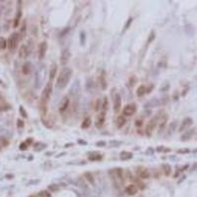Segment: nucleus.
<instances>
[{
	"label": "nucleus",
	"mask_w": 197,
	"mask_h": 197,
	"mask_svg": "<svg viewBox=\"0 0 197 197\" xmlns=\"http://www.w3.org/2000/svg\"><path fill=\"white\" fill-rule=\"evenodd\" d=\"M125 123H126L125 116H123V115H118L117 118H116V120H115L116 127H117L118 129H120V128H122V127L125 125Z\"/></svg>",
	"instance_id": "nucleus-19"
},
{
	"label": "nucleus",
	"mask_w": 197,
	"mask_h": 197,
	"mask_svg": "<svg viewBox=\"0 0 197 197\" xmlns=\"http://www.w3.org/2000/svg\"><path fill=\"white\" fill-rule=\"evenodd\" d=\"M192 122H193L192 118H190V117H186V118H184V119L182 120V122H181L179 128H178V131L182 132L183 130H186V129L192 124Z\"/></svg>",
	"instance_id": "nucleus-14"
},
{
	"label": "nucleus",
	"mask_w": 197,
	"mask_h": 197,
	"mask_svg": "<svg viewBox=\"0 0 197 197\" xmlns=\"http://www.w3.org/2000/svg\"><path fill=\"white\" fill-rule=\"evenodd\" d=\"M105 145H107L105 141H98L96 143V146H98V147H104Z\"/></svg>",
	"instance_id": "nucleus-49"
},
{
	"label": "nucleus",
	"mask_w": 197,
	"mask_h": 197,
	"mask_svg": "<svg viewBox=\"0 0 197 197\" xmlns=\"http://www.w3.org/2000/svg\"><path fill=\"white\" fill-rule=\"evenodd\" d=\"M135 125L137 126V127H141L143 125V119H141V118L136 119L135 120Z\"/></svg>",
	"instance_id": "nucleus-45"
},
{
	"label": "nucleus",
	"mask_w": 197,
	"mask_h": 197,
	"mask_svg": "<svg viewBox=\"0 0 197 197\" xmlns=\"http://www.w3.org/2000/svg\"><path fill=\"white\" fill-rule=\"evenodd\" d=\"M65 155H66V153H65V152H62V153H60V155H57V156H56V158L63 157V156H65Z\"/></svg>",
	"instance_id": "nucleus-56"
},
{
	"label": "nucleus",
	"mask_w": 197,
	"mask_h": 197,
	"mask_svg": "<svg viewBox=\"0 0 197 197\" xmlns=\"http://www.w3.org/2000/svg\"><path fill=\"white\" fill-rule=\"evenodd\" d=\"M72 74H73V71H72L71 68L64 67L61 71H60L58 77H57L56 88L59 89V90H63L68 85V83L70 82L71 77H72Z\"/></svg>",
	"instance_id": "nucleus-1"
},
{
	"label": "nucleus",
	"mask_w": 197,
	"mask_h": 197,
	"mask_svg": "<svg viewBox=\"0 0 197 197\" xmlns=\"http://www.w3.org/2000/svg\"><path fill=\"white\" fill-rule=\"evenodd\" d=\"M146 154H147V155H153V154H154V149H153L152 147H149V148L147 149V151H146Z\"/></svg>",
	"instance_id": "nucleus-50"
},
{
	"label": "nucleus",
	"mask_w": 197,
	"mask_h": 197,
	"mask_svg": "<svg viewBox=\"0 0 197 197\" xmlns=\"http://www.w3.org/2000/svg\"><path fill=\"white\" fill-rule=\"evenodd\" d=\"M110 145H111L112 147H118V146L121 145V142H119V141H115V140H112V141H110Z\"/></svg>",
	"instance_id": "nucleus-48"
},
{
	"label": "nucleus",
	"mask_w": 197,
	"mask_h": 197,
	"mask_svg": "<svg viewBox=\"0 0 197 197\" xmlns=\"http://www.w3.org/2000/svg\"><path fill=\"white\" fill-rule=\"evenodd\" d=\"M25 126V123H24V121L22 119H18L17 120V127L18 128H23Z\"/></svg>",
	"instance_id": "nucleus-47"
},
{
	"label": "nucleus",
	"mask_w": 197,
	"mask_h": 197,
	"mask_svg": "<svg viewBox=\"0 0 197 197\" xmlns=\"http://www.w3.org/2000/svg\"><path fill=\"white\" fill-rule=\"evenodd\" d=\"M19 40H20V34H18V33H13L9 37V39L7 40V47L10 51H14L17 48Z\"/></svg>",
	"instance_id": "nucleus-4"
},
{
	"label": "nucleus",
	"mask_w": 197,
	"mask_h": 197,
	"mask_svg": "<svg viewBox=\"0 0 197 197\" xmlns=\"http://www.w3.org/2000/svg\"><path fill=\"white\" fill-rule=\"evenodd\" d=\"M72 146H74V143H67V144L64 145L65 148H70V147H72Z\"/></svg>",
	"instance_id": "nucleus-54"
},
{
	"label": "nucleus",
	"mask_w": 197,
	"mask_h": 197,
	"mask_svg": "<svg viewBox=\"0 0 197 197\" xmlns=\"http://www.w3.org/2000/svg\"><path fill=\"white\" fill-rule=\"evenodd\" d=\"M146 93H147V88L144 85H140L137 88V90H136V95H137L138 97H143Z\"/></svg>",
	"instance_id": "nucleus-26"
},
{
	"label": "nucleus",
	"mask_w": 197,
	"mask_h": 197,
	"mask_svg": "<svg viewBox=\"0 0 197 197\" xmlns=\"http://www.w3.org/2000/svg\"><path fill=\"white\" fill-rule=\"evenodd\" d=\"M153 88H154V85H150V87L147 89V93H150L151 90H153Z\"/></svg>",
	"instance_id": "nucleus-55"
},
{
	"label": "nucleus",
	"mask_w": 197,
	"mask_h": 197,
	"mask_svg": "<svg viewBox=\"0 0 197 197\" xmlns=\"http://www.w3.org/2000/svg\"><path fill=\"white\" fill-rule=\"evenodd\" d=\"M13 177H14L13 174H7V175H6V178H8V179H12Z\"/></svg>",
	"instance_id": "nucleus-58"
},
{
	"label": "nucleus",
	"mask_w": 197,
	"mask_h": 197,
	"mask_svg": "<svg viewBox=\"0 0 197 197\" xmlns=\"http://www.w3.org/2000/svg\"><path fill=\"white\" fill-rule=\"evenodd\" d=\"M88 159L91 162H98L102 159V156L100 153H90V155H88Z\"/></svg>",
	"instance_id": "nucleus-21"
},
{
	"label": "nucleus",
	"mask_w": 197,
	"mask_h": 197,
	"mask_svg": "<svg viewBox=\"0 0 197 197\" xmlns=\"http://www.w3.org/2000/svg\"><path fill=\"white\" fill-rule=\"evenodd\" d=\"M47 147V144H44V143H41V142H38L34 145V150L36 151V152H39V151H42L44 150L45 148Z\"/></svg>",
	"instance_id": "nucleus-29"
},
{
	"label": "nucleus",
	"mask_w": 197,
	"mask_h": 197,
	"mask_svg": "<svg viewBox=\"0 0 197 197\" xmlns=\"http://www.w3.org/2000/svg\"><path fill=\"white\" fill-rule=\"evenodd\" d=\"M47 41H41L39 45V58L41 60L43 59V57L47 54Z\"/></svg>",
	"instance_id": "nucleus-8"
},
{
	"label": "nucleus",
	"mask_w": 197,
	"mask_h": 197,
	"mask_svg": "<svg viewBox=\"0 0 197 197\" xmlns=\"http://www.w3.org/2000/svg\"><path fill=\"white\" fill-rule=\"evenodd\" d=\"M79 91H80V86H79V80H76L75 81V83L73 84V86L71 87L70 89V94L75 96V95H77L79 93Z\"/></svg>",
	"instance_id": "nucleus-22"
},
{
	"label": "nucleus",
	"mask_w": 197,
	"mask_h": 197,
	"mask_svg": "<svg viewBox=\"0 0 197 197\" xmlns=\"http://www.w3.org/2000/svg\"><path fill=\"white\" fill-rule=\"evenodd\" d=\"M18 55H19V58L20 59H26L29 55V48L27 45L23 44L21 45V47L19 49V52H18Z\"/></svg>",
	"instance_id": "nucleus-15"
},
{
	"label": "nucleus",
	"mask_w": 197,
	"mask_h": 197,
	"mask_svg": "<svg viewBox=\"0 0 197 197\" xmlns=\"http://www.w3.org/2000/svg\"><path fill=\"white\" fill-rule=\"evenodd\" d=\"M47 189L49 190V192H57V191H59V189H60V187H59V185L58 184H49L48 186H47Z\"/></svg>",
	"instance_id": "nucleus-34"
},
{
	"label": "nucleus",
	"mask_w": 197,
	"mask_h": 197,
	"mask_svg": "<svg viewBox=\"0 0 197 197\" xmlns=\"http://www.w3.org/2000/svg\"><path fill=\"white\" fill-rule=\"evenodd\" d=\"M164 150H165L164 146H160V147H158V148H157V151H158V152H163Z\"/></svg>",
	"instance_id": "nucleus-53"
},
{
	"label": "nucleus",
	"mask_w": 197,
	"mask_h": 197,
	"mask_svg": "<svg viewBox=\"0 0 197 197\" xmlns=\"http://www.w3.org/2000/svg\"><path fill=\"white\" fill-rule=\"evenodd\" d=\"M7 47V40L5 38L0 37V50H4Z\"/></svg>",
	"instance_id": "nucleus-32"
},
{
	"label": "nucleus",
	"mask_w": 197,
	"mask_h": 197,
	"mask_svg": "<svg viewBox=\"0 0 197 197\" xmlns=\"http://www.w3.org/2000/svg\"><path fill=\"white\" fill-rule=\"evenodd\" d=\"M104 121H105V111H101L99 114H98V116H97V118H96V122H95V124H96V126L98 127V128H102V125H103V123H104Z\"/></svg>",
	"instance_id": "nucleus-13"
},
{
	"label": "nucleus",
	"mask_w": 197,
	"mask_h": 197,
	"mask_svg": "<svg viewBox=\"0 0 197 197\" xmlns=\"http://www.w3.org/2000/svg\"><path fill=\"white\" fill-rule=\"evenodd\" d=\"M51 154H52L51 152H47V154H45V155H47V156H50Z\"/></svg>",
	"instance_id": "nucleus-59"
},
{
	"label": "nucleus",
	"mask_w": 197,
	"mask_h": 197,
	"mask_svg": "<svg viewBox=\"0 0 197 197\" xmlns=\"http://www.w3.org/2000/svg\"><path fill=\"white\" fill-rule=\"evenodd\" d=\"M105 72L102 71V74L100 76V84H101V88L102 90H105L108 88V84H107V80H105Z\"/></svg>",
	"instance_id": "nucleus-24"
},
{
	"label": "nucleus",
	"mask_w": 197,
	"mask_h": 197,
	"mask_svg": "<svg viewBox=\"0 0 197 197\" xmlns=\"http://www.w3.org/2000/svg\"><path fill=\"white\" fill-rule=\"evenodd\" d=\"M26 33H27V24H26V22H24L22 25V28H21V31H20V37L24 38L26 36Z\"/></svg>",
	"instance_id": "nucleus-35"
},
{
	"label": "nucleus",
	"mask_w": 197,
	"mask_h": 197,
	"mask_svg": "<svg viewBox=\"0 0 197 197\" xmlns=\"http://www.w3.org/2000/svg\"><path fill=\"white\" fill-rule=\"evenodd\" d=\"M169 102V97H164L162 99H153L149 101L146 104H145V108L149 109V108H157L160 107V105H164L165 103Z\"/></svg>",
	"instance_id": "nucleus-5"
},
{
	"label": "nucleus",
	"mask_w": 197,
	"mask_h": 197,
	"mask_svg": "<svg viewBox=\"0 0 197 197\" xmlns=\"http://www.w3.org/2000/svg\"><path fill=\"white\" fill-rule=\"evenodd\" d=\"M132 22H133V18L132 17H129L128 18V20L126 21V23H125V25H124V27H123V30H122V33H125L127 30L130 28V26H131V24H132Z\"/></svg>",
	"instance_id": "nucleus-33"
},
{
	"label": "nucleus",
	"mask_w": 197,
	"mask_h": 197,
	"mask_svg": "<svg viewBox=\"0 0 197 197\" xmlns=\"http://www.w3.org/2000/svg\"><path fill=\"white\" fill-rule=\"evenodd\" d=\"M70 57H71V52H70L69 48H64L61 51V54H60V63H61V65L65 66L67 64V62L69 61Z\"/></svg>",
	"instance_id": "nucleus-7"
},
{
	"label": "nucleus",
	"mask_w": 197,
	"mask_h": 197,
	"mask_svg": "<svg viewBox=\"0 0 197 197\" xmlns=\"http://www.w3.org/2000/svg\"><path fill=\"white\" fill-rule=\"evenodd\" d=\"M21 17H22V11L18 10V13H17L16 17H15V19H14V24H13L14 28H17L18 27V25L20 23V20H21Z\"/></svg>",
	"instance_id": "nucleus-30"
},
{
	"label": "nucleus",
	"mask_w": 197,
	"mask_h": 197,
	"mask_svg": "<svg viewBox=\"0 0 197 197\" xmlns=\"http://www.w3.org/2000/svg\"><path fill=\"white\" fill-rule=\"evenodd\" d=\"M138 192V187L135 184H129L125 187V193L129 196H133Z\"/></svg>",
	"instance_id": "nucleus-16"
},
{
	"label": "nucleus",
	"mask_w": 197,
	"mask_h": 197,
	"mask_svg": "<svg viewBox=\"0 0 197 197\" xmlns=\"http://www.w3.org/2000/svg\"><path fill=\"white\" fill-rule=\"evenodd\" d=\"M68 31H69V28H66V30L64 29V30H63V31H62L61 33H60V35H59V36H60V37H64L65 35H67Z\"/></svg>",
	"instance_id": "nucleus-51"
},
{
	"label": "nucleus",
	"mask_w": 197,
	"mask_h": 197,
	"mask_svg": "<svg viewBox=\"0 0 197 197\" xmlns=\"http://www.w3.org/2000/svg\"><path fill=\"white\" fill-rule=\"evenodd\" d=\"M32 142H33V138H29V139L26 141V143H27L28 145H29V144H31Z\"/></svg>",
	"instance_id": "nucleus-57"
},
{
	"label": "nucleus",
	"mask_w": 197,
	"mask_h": 197,
	"mask_svg": "<svg viewBox=\"0 0 197 197\" xmlns=\"http://www.w3.org/2000/svg\"><path fill=\"white\" fill-rule=\"evenodd\" d=\"M1 147H2V146H1V144H0V151H1Z\"/></svg>",
	"instance_id": "nucleus-60"
},
{
	"label": "nucleus",
	"mask_w": 197,
	"mask_h": 197,
	"mask_svg": "<svg viewBox=\"0 0 197 197\" xmlns=\"http://www.w3.org/2000/svg\"><path fill=\"white\" fill-rule=\"evenodd\" d=\"M190 152V150L187 149V148H184V149H179L177 150V154H188Z\"/></svg>",
	"instance_id": "nucleus-42"
},
{
	"label": "nucleus",
	"mask_w": 197,
	"mask_h": 197,
	"mask_svg": "<svg viewBox=\"0 0 197 197\" xmlns=\"http://www.w3.org/2000/svg\"><path fill=\"white\" fill-rule=\"evenodd\" d=\"M39 197H51V193L47 190H41L39 193Z\"/></svg>",
	"instance_id": "nucleus-39"
},
{
	"label": "nucleus",
	"mask_w": 197,
	"mask_h": 197,
	"mask_svg": "<svg viewBox=\"0 0 197 197\" xmlns=\"http://www.w3.org/2000/svg\"><path fill=\"white\" fill-rule=\"evenodd\" d=\"M121 109V97L119 94H115L113 98V110L115 113H118Z\"/></svg>",
	"instance_id": "nucleus-9"
},
{
	"label": "nucleus",
	"mask_w": 197,
	"mask_h": 197,
	"mask_svg": "<svg viewBox=\"0 0 197 197\" xmlns=\"http://www.w3.org/2000/svg\"><path fill=\"white\" fill-rule=\"evenodd\" d=\"M52 90H53V86L51 82L47 83V85L44 86L43 90H42V93H41V100L40 102H44V103H47V102L49 101L51 94H52Z\"/></svg>",
	"instance_id": "nucleus-3"
},
{
	"label": "nucleus",
	"mask_w": 197,
	"mask_h": 197,
	"mask_svg": "<svg viewBox=\"0 0 197 197\" xmlns=\"http://www.w3.org/2000/svg\"><path fill=\"white\" fill-rule=\"evenodd\" d=\"M162 169L164 172V174L165 176H169L172 173V166L170 164H163L162 165Z\"/></svg>",
	"instance_id": "nucleus-25"
},
{
	"label": "nucleus",
	"mask_w": 197,
	"mask_h": 197,
	"mask_svg": "<svg viewBox=\"0 0 197 197\" xmlns=\"http://www.w3.org/2000/svg\"><path fill=\"white\" fill-rule=\"evenodd\" d=\"M169 89H170V84L169 83H165V84H164L161 87V92H165V91H168Z\"/></svg>",
	"instance_id": "nucleus-43"
},
{
	"label": "nucleus",
	"mask_w": 197,
	"mask_h": 197,
	"mask_svg": "<svg viewBox=\"0 0 197 197\" xmlns=\"http://www.w3.org/2000/svg\"><path fill=\"white\" fill-rule=\"evenodd\" d=\"M101 107H102V103H101V100H97V102H96V104H95V110H100V109H101Z\"/></svg>",
	"instance_id": "nucleus-46"
},
{
	"label": "nucleus",
	"mask_w": 197,
	"mask_h": 197,
	"mask_svg": "<svg viewBox=\"0 0 197 197\" xmlns=\"http://www.w3.org/2000/svg\"><path fill=\"white\" fill-rule=\"evenodd\" d=\"M164 111H160V112H158L152 119H151L149 122L147 123V125H146V128H145V134L148 136V137H151L152 136V133H153V130L155 129V127H156V125H157V123L159 122V120L161 119V117L163 116V113Z\"/></svg>",
	"instance_id": "nucleus-2"
},
{
	"label": "nucleus",
	"mask_w": 197,
	"mask_h": 197,
	"mask_svg": "<svg viewBox=\"0 0 197 197\" xmlns=\"http://www.w3.org/2000/svg\"><path fill=\"white\" fill-rule=\"evenodd\" d=\"M69 103H70V100H69V98L68 97H64L62 100H61V102H60V103H59V107H58V110H59V112H64L67 109H68V107H69Z\"/></svg>",
	"instance_id": "nucleus-12"
},
{
	"label": "nucleus",
	"mask_w": 197,
	"mask_h": 197,
	"mask_svg": "<svg viewBox=\"0 0 197 197\" xmlns=\"http://www.w3.org/2000/svg\"><path fill=\"white\" fill-rule=\"evenodd\" d=\"M91 125V118L90 117H86L84 120H83V122L81 123V128L83 129H87L89 128Z\"/></svg>",
	"instance_id": "nucleus-31"
},
{
	"label": "nucleus",
	"mask_w": 197,
	"mask_h": 197,
	"mask_svg": "<svg viewBox=\"0 0 197 197\" xmlns=\"http://www.w3.org/2000/svg\"><path fill=\"white\" fill-rule=\"evenodd\" d=\"M19 111H20V114H21L23 117H25V118H27V117H28L27 111L25 110V109L22 107V105H20V108H19Z\"/></svg>",
	"instance_id": "nucleus-41"
},
{
	"label": "nucleus",
	"mask_w": 197,
	"mask_h": 197,
	"mask_svg": "<svg viewBox=\"0 0 197 197\" xmlns=\"http://www.w3.org/2000/svg\"><path fill=\"white\" fill-rule=\"evenodd\" d=\"M28 144L26 143V142H22L21 144H20V147H19V149L21 150V151H25V150H27L28 149Z\"/></svg>",
	"instance_id": "nucleus-44"
},
{
	"label": "nucleus",
	"mask_w": 197,
	"mask_h": 197,
	"mask_svg": "<svg viewBox=\"0 0 197 197\" xmlns=\"http://www.w3.org/2000/svg\"><path fill=\"white\" fill-rule=\"evenodd\" d=\"M102 108L103 111H105L109 108V100H108L107 97L103 98V101H102Z\"/></svg>",
	"instance_id": "nucleus-37"
},
{
	"label": "nucleus",
	"mask_w": 197,
	"mask_h": 197,
	"mask_svg": "<svg viewBox=\"0 0 197 197\" xmlns=\"http://www.w3.org/2000/svg\"><path fill=\"white\" fill-rule=\"evenodd\" d=\"M136 173H137L138 177L141 178V179H147L151 175L149 170L146 169V168H138V170L136 171Z\"/></svg>",
	"instance_id": "nucleus-11"
},
{
	"label": "nucleus",
	"mask_w": 197,
	"mask_h": 197,
	"mask_svg": "<svg viewBox=\"0 0 197 197\" xmlns=\"http://www.w3.org/2000/svg\"><path fill=\"white\" fill-rule=\"evenodd\" d=\"M155 38H156V34H155V32L154 31H152L150 33V35H149V38H148V40H147V43L149 44V43H151V41H153L154 39H155Z\"/></svg>",
	"instance_id": "nucleus-40"
},
{
	"label": "nucleus",
	"mask_w": 197,
	"mask_h": 197,
	"mask_svg": "<svg viewBox=\"0 0 197 197\" xmlns=\"http://www.w3.org/2000/svg\"><path fill=\"white\" fill-rule=\"evenodd\" d=\"M120 160L121 161H128V160H131L133 158V154L131 152H126V151H122L120 153V156H119Z\"/></svg>",
	"instance_id": "nucleus-23"
},
{
	"label": "nucleus",
	"mask_w": 197,
	"mask_h": 197,
	"mask_svg": "<svg viewBox=\"0 0 197 197\" xmlns=\"http://www.w3.org/2000/svg\"><path fill=\"white\" fill-rule=\"evenodd\" d=\"M176 127H177V121L176 120L172 121L169 125V128H168V135H172L176 130Z\"/></svg>",
	"instance_id": "nucleus-28"
},
{
	"label": "nucleus",
	"mask_w": 197,
	"mask_h": 197,
	"mask_svg": "<svg viewBox=\"0 0 197 197\" xmlns=\"http://www.w3.org/2000/svg\"><path fill=\"white\" fill-rule=\"evenodd\" d=\"M33 67V65H32V63L30 62V61H26L24 64H23V66H22V72H23V74L24 75H29L30 73L32 72V68Z\"/></svg>",
	"instance_id": "nucleus-18"
},
{
	"label": "nucleus",
	"mask_w": 197,
	"mask_h": 197,
	"mask_svg": "<svg viewBox=\"0 0 197 197\" xmlns=\"http://www.w3.org/2000/svg\"><path fill=\"white\" fill-rule=\"evenodd\" d=\"M78 143L81 144V145H87V142L84 141V140H82V139H79V140H78Z\"/></svg>",
	"instance_id": "nucleus-52"
},
{
	"label": "nucleus",
	"mask_w": 197,
	"mask_h": 197,
	"mask_svg": "<svg viewBox=\"0 0 197 197\" xmlns=\"http://www.w3.org/2000/svg\"><path fill=\"white\" fill-rule=\"evenodd\" d=\"M0 144H1L2 147H7L9 145V140L6 138V137H3V136H1L0 137Z\"/></svg>",
	"instance_id": "nucleus-38"
},
{
	"label": "nucleus",
	"mask_w": 197,
	"mask_h": 197,
	"mask_svg": "<svg viewBox=\"0 0 197 197\" xmlns=\"http://www.w3.org/2000/svg\"><path fill=\"white\" fill-rule=\"evenodd\" d=\"M194 133H195V129H194V128L189 129V130H186L182 135H181L180 140H181V141H187V140H189V139L192 137V136H193Z\"/></svg>",
	"instance_id": "nucleus-17"
},
{
	"label": "nucleus",
	"mask_w": 197,
	"mask_h": 197,
	"mask_svg": "<svg viewBox=\"0 0 197 197\" xmlns=\"http://www.w3.org/2000/svg\"><path fill=\"white\" fill-rule=\"evenodd\" d=\"M168 119H169V115L168 114H163V116L161 117V119L159 120V131H158V134H162L166 123H168Z\"/></svg>",
	"instance_id": "nucleus-10"
},
{
	"label": "nucleus",
	"mask_w": 197,
	"mask_h": 197,
	"mask_svg": "<svg viewBox=\"0 0 197 197\" xmlns=\"http://www.w3.org/2000/svg\"><path fill=\"white\" fill-rule=\"evenodd\" d=\"M56 73H57V65H56V63H52L51 67L49 69V78H50V80L54 79Z\"/></svg>",
	"instance_id": "nucleus-27"
},
{
	"label": "nucleus",
	"mask_w": 197,
	"mask_h": 197,
	"mask_svg": "<svg viewBox=\"0 0 197 197\" xmlns=\"http://www.w3.org/2000/svg\"><path fill=\"white\" fill-rule=\"evenodd\" d=\"M84 177L86 178V180L88 181V182H89L91 185L95 186L96 181H95V177H94V175L92 174V173H90V172H85V173H84Z\"/></svg>",
	"instance_id": "nucleus-20"
},
{
	"label": "nucleus",
	"mask_w": 197,
	"mask_h": 197,
	"mask_svg": "<svg viewBox=\"0 0 197 197\" xmlns=\"http://www.w3.org/2000/svg\"><path fill=\"white\" fill-rule=\"evenodd\" d=\"M136 110H137V105L135 103H129V104H126L123 108L122 114H123V116H132L136 112Z\"/></svg>",
	"instance_id": "nucleus-6"
},
{
	"label": "nucleus",
	"mask_w": 197,
	"mask_h": 197,
	"mask_svg": "<svg viewBox=\"0 0 197 197\" xmlns=\"http://www.w3.org/2000/svg\"><path fill=\"white\" fill-rule=\"evenodd\" d=\"M85 43H86V33L84 31H82L80 33V44L82 47H84Z\"/></svg>",
	"instance_id": "nucleus-36"
}]
</instances>
